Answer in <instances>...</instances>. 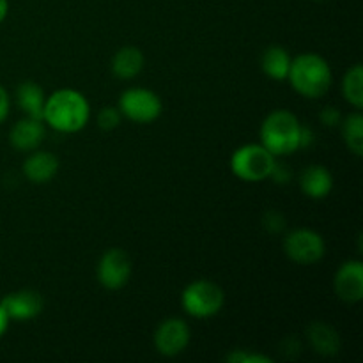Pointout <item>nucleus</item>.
I'll list each match as a JSON object with an SVG mask.
<instances>
[{
    "label": "nucleus",
    "mask_w": 363,
    "mask_h": 363,
    "mask_svg": "<svg viewBox=\"0 0 363 363\" xmlns=\"http://www.w3.org/2000/svg\"><path fill=\"white\" fill-rule=\"evenodd\" d=\"M144 55L137 46H123L112 59V73L119 80H131L144 69Z\"/></svg>",
    "instance_id": "16"
},
{
    "label": "nucleus",
    "mask_w": 363,
    "mask_h": 363,
    "mask_svg": "<svg viewBox=\"0 0 363 363\" xmlns=\"http://www.w3.org/2000/svg\"><path fill=\"white\" fill-rule=\"evenodd\" d=\"M342 96L354 110L363 108V67L362 64H353L342 78Z\"/></svg>",
    "instance_id": "20"
},
{
    "label": "nucleus",
    "mask_w": 363,
    "mask_h": 363,
    "mask_svg": "<svg viewBox=\"0 0 363 363\" xmlns=\"http://www.w3.org/2000/svg\"><path fill=\"white\" fill-rule=\"evenodd\" d=\"M291 87L307 99H319L330 91L333 84V73L328 60L319 53H300L291 60L289 74Z\"/></svg>",
    "instance_id": "2"
},
{
    "label": "nucleus",
    "mask_w": 363,
    "mask_h": 363,
    "mask_svg": "<svg viewBox=\"0 0 363 363\" xmlns=\"http://www.w3.org/2000/svg\"><path fill=\"white\" fill-rule=\"evenodd\" d=\"M307 339L312 350L323 357H335L340 351V335L332 325L314 321L307 326Z\"/></svg>",
    "instance_id": "14"
},
{
    "label": "nucleus",
    "mask_w": 363,
    "mask_h": 363,
    "mask_svg": "<svg viewBox=\"0 0 363 363\" xmlns=\"http://www.w3.org/2000/svg\"><path fill=\"white\" fill-rule=\"evenodd\" d=\"M301 126L296 116L289 110H273L262 121L259 138L261 144L272 152L273 156H289L301 149Z\"/></svg>",
    "instance_id": "3"
},
{
    "label": "nucleus",
    "mask_w": 363,
    "mask_h": 363,
    "mask_svg": "<svg viewBox=\"0 0 363 363\" xmlns=\"http://www.w3.org/2000/svg\"><path fill=\"white\" fill-rule=\"evenodd\" d=\"M275 165L277 156H273L261 142L241 145L230 156V170L245 183H261L269 179Z\"/></svg>",
    "instance_id": "4"
},
{
    "label": "nucleus",
    "mask_w": 363,
    "mask_h": 363,
    "mask_svg": "<svg viewBox=\"0 0 363 363\" xmlns=\"http://www.w3.org/2000/svg\"><path fill=\"white\" fill-rule=\"evenodd\" d=\"M225 360L229 363H273V358L261 353H250L247 350H233Z\"/></svg>",
    "instance_id": "22"
},
{
    "label": "nucleus",
    "mask_w": 363,
    "mask_h": 363,
    "mask_svg": "<svg viewBox=\"0 0 363 363\" xmlns=\"http://www.w3.org/2000/svg\"><path fill=\"white\" fill-rule=\"evenodd\" d=\"M57 170H59V160L48 151L34 149L23 162L25 177L34 184H45L52 181Z\"/></svg>",
    "instance_id": "13"
},
{
    "label": "nucleus",
    "mask_w": 363,
    "mask_h": 363,
    "mask_svg": "<svg viewBox=\"0 0 363 363\" xmlns=\"http://www.w3.org/2000/svg\"><path fill=\"white\" fill-rule=\"evenodd\" d=\"M190 326H188L186 321L179 318H169L160 323V326L155 332V337H152L156 351L167 358H174L183 353L188 347V344H190Z\"/></svg>",
    "instance_id": "9"
},
{
    "label": "nucleus",
    "mask_w": 363,
    "mask_h": 363,
    "mask_svg": "<svg viewBox=\"0 0 363 363\" xmlns=\"http://www.w3.org/2000/svg\"><path fill=\"white\" fill-rule=\"evenodd\" d=\"M284 252L289 261L301 266H311L325 257L326 245L318 230L301 227L287 233V236L284 238Z\"/></svg>",
    "instance_id": "7"
},
{
    "label": "nucleus",
    "mask_w": 363,
    "mask_h": 363,
    "mask_svg": "<svg viewBox=\"0 0 363 363\" xmlns=\"http://www.w3.org/2000/svg\"><path fill=\"white\" fill-rule=\"evenodd\" d=\"M7 13H9V2L7 0H0V23L6 20Z\"/></svg>",
    "instance_id": "27"
},
{
    "label": "nucleus",
    "mask_w": 363,
    "mask_h": 363,
    "mask_svg": "<svg viewBox=\"0 0 363 363\" xmlns=\"http://www.w3.org/2000/svg\"><path fill=\"white\" fill-rule=\"evenodd\" d=\"M9 321H11V319L7 318L6 311H4L2 303H0V337H2L4 333L7 332V326H9Z\"/></svg>",
    "instance_id": "26"
},
{
    "label": "nucleus",
    "mask_w": 363,
    "mask_h": 363,
    "mask_svg": "<svg viewBox=\"0 0 363 363\" xmlns=\"http://www.w3.org/2000/svg\"><path fill=\"white\" fill-rule=\"evenodd\" d=\"M319 119H321V123L325 124V126L335 128L339 126L340 121H342V116H340L339 110H335L333 106H325V108L321 110V113H319Z\"/></svg>",
    "instance_id": "24"
},
{
    "label": "nucleus",
    "mask_w": 363,
    "mask_h": 363,
    "mask_svg": "<svg viewBox=\"0 0 363 363\" xmlns=\"http://www.w3.org/2000/svg\"><path fill=\"white\" fill-rule=\"evenodd\" d=\"M340 133H342L344 144L354 156H363V116L362 110H354L350 116L342 117L340 121Z\"/></svg>",
    "instance_id": "19"
},
{
    "label": "nucleus",
    "mask_w": 363,
    "mask_h": 363,
    "mask_svg": "<svg viewBox=\"0 0 363 363\" xmlns=\"http://www.w3.org/2000/svg\"><path fill=\"white\" fill-rule=\"evenodd\" d=\"M264 227L269 233H282L286 227V218L279 211H268L264 215Z\"/></svg>",
    "instance_id": "23"
},
{
    "label": "nucleus",
    "mask_w": 363,
    "mask_h": 363,
    "mask_svg": "<svg viewBox=\"0 0 363 363\" xmlns=\"http://www.w3.org/2000/svg\"><path fill=\"white\" fill-rule=\"evenodd\" d=\"M91 119L87 98L77 89H57L46 98L43 123L59 133H77Z\"/></svg>",
    "instance_id": "1"
},
{
    "label": "nucleus",
    "mask_w": 363,
    "mask_h": 363,
    "mask_svg": "<svg viewBox=\"0 0 363 363\" xmlns=\"http://www.w3.org/2000/svg\"><path fill=\"white\" fill-rule=\"evenodd\" d=\"M291 60H293V57H291V53L284 46L273 45L266 48V52L262 53L261 67L264 74H268L272 80L284 82L287 80V74H289Z\"/></svg>",
    "instance_id": "18"
},
{
    "label": "nucleus",
    "mask_w": 363,
    "mask_h": 363,
    "mask_svg": "<svg viewBox=\"0 0 363 363\" xmlns=\"http://www.w3.org/2000/svg\"><path fill=\"white\" fill-rule=\"evenodd\" d=\"M300 188L307 197L315 201L326 199L333 190L332 172L323 165L307 167L300 176Z\"/></svg>",
    "instance_id": "15"
},
{
    "label": "nucleus",
    "mask_w": 363,
    "mask_h": 363,
    "mask_svg": "<svg viewBox=\"0 0 363 363\" xmlns=\"http://www.w3.org/2000/svg\"><path fill=\"white\" fill-rule=\"evenodd\" d=\"M9 110H11V99L9 94H7L6 89L0 85V124L9 117Z\"/></svg>",
    "instance_id": "25"
},
{
    "label": "nucleus",
    "mask_w": 363,
    "mask_h": 363,
    "mask_svg": "<svg viewBox=\"0 0 363 363\" xmlns=\"http://www.w3.org/2000/svg\"><path fill=\"white\" fill-rule=\"evenodd\" d=\"M333 289L339 300L354 305L363 298V262L351 259L340 264L333 277Z\"/></svg>",
    "instance_id": "10"
},
{
    "label": "nucleus",
    "mask_w": 363,
    "mask_h": 363,
    "mask_svg": "<svg viewBox=\"0 0 363 363\" xmlns=\"http://www.w3.org/2000/svg\"><path fill=\"white\" fill-rule=\"evenodd\" d=\"M98 282L108 291H119L131 277V259L123 248H110L101 255L96 268Z\"/></svg>",
    "instance_id": "8"
},
{
    "label": "nucleus",
    "mask_w": 363,
    "mask_h": 363,
    "mask_svg": "<svg viewBox=\"0 0 363 363\" xmlns=\"http://www.w3.org/2000/svg\"><path fill=\"white\" fill-rule=\"evenodd\" d=\"M16 103L21 112L27 117L43 121V112H45L46 96L43 87H39L34 82H23L16 89Z\"/></svg>",
    "instance_id": "17"
},
{
    "label": "nucleus",
    "mask_w": 363,
    "mask_h": 363,
    "mask_svg": "<svg viewBox=\"0 0 363 363\" xmlns=\"http://www.w3.org/2000/svg\"><path fill=\"white\" fill-rule=\"evenodd\" d=\"M7 318L13 321H30L43 311V298L34 289H21L9 293L0 300Z\"/></svg>",
    "instance_id": "11"
},
{
    "label": "nucleus",
    "mask_w": 363,
    "mask_h": 363,
    "mask_svg": "<svg viewBox=\"0 0 363 363\" xmlns=\"http://www.w3.org/2000/svg\"><path fill=\"white\" fill-rule=\"evenodd\" d=\"M225 303V293L211 280H195L184 287L181 305L190 318L208 319L218 314Z\"/></svg>",
    "instance_id": "5"
},
{
    "label": "nucleus",
    "mask_w": 363,
    "mask_h": 363,
    "mask_svg": "<svg viewBox=\"0 0 363 363\" xmlns=\"http://www.w3.org/2000/svg\"><path fill=\"white\" fill-rule=\"evenodd\" d=\"M45 123L34 117H23L16 121L9 131V144L20 152H30L39 149L45 140Z\"/></svg>",
    "instance_id": "12"
},
{
    "label": "nucleus",
    "mask_w": 363,
    "mask_h": 363,
    "mask_svg": "<svg viewBox=\"0 0 363 363\" xmlns=\"http://www.w3.org/2000/svg\"><path fill=\"white\" fill-rule=\"evenodd\" d=\"M121 119H123V113L119 112L117 106H105V108L99 110L98 117H96L98 126L105 131L116 130V128L121 124Z\"/></svg>",
    "instance_id": "21"
},
{
    "label": "nucleus",
    "mask_w": 363,
    "mask_h": 363,
    "mask_svg": "<svg viewBox=\"0 0 363 363\" xmlns=\"http://www.w3.org/2000/svg\"><path fill=\"white\" fill-rule=\"evenodd\" d=\"M119 112L137 124L155 123L163 112V103L155 91L145 87H130L121 94Z\"/></svg>",
    "instance_id": "6"
},
{
    "label": "nucleus",
    "mask_w": 363,
    "mask_h": 363,
    "mask_svg": "<svg viewBox=\"0 0 363 363\" xmlns=\"http://www.w3.org/2000/svg\"><path fill=\"white\" fill-rule=\"evenodd\" d=\"M315 2H321V0H315Z\"/></svg>",
    "instance_id": "28"
}]
</instances>
